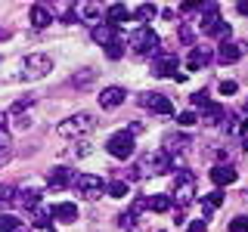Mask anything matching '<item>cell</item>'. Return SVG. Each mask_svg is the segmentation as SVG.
Listing matches in <instances>:
<instances>
[{"mask_svg": "<svg viewBox=\"0 0 248 232\" xmlns=\"http://www.w3.org/2000/svg\"><path fill=\"white\" fill-rule=\"evenodd\" d=\"M0 232H22V220L13 214H0Z\"/></svg>", "mask_w": 248, "mask_h": 232, "instance_id": "4316f807", "label": "cell"}, {"mask_svg": "<svg viewBox=\"0 0 248 232\" xmlns=\"http://www.w3.org/2000/svg\"><path fill=\"white\" fill-rule=\"evenodd\" d=\"M127 46L134 56H152V53H158V34L149 28V25H140L134 34L127 37Z\"/></svg>", "mask_w": 248, "mask_h": 232, "instance_id": "6da1fadb", "label": "cell"}, {"mask_svg": "<svg viewBox=\"0 0 248 232\" xmlns=\"http://www.w3.org/2000/svg\"><path fill=\"white\" fill-rule=\"evenodd\" d=\"M72 186L81 192L84 198H90V201H96L99 195H106V183H103V176H96V174H75Z\"/></svg>", "mask_w": 248, "mask_h": 232, "instance_id": "5b68a950", "label": "cell"}, {"mask_svg": "<svg viewBox=\"0 0 248 232\" xmlns=\"http://www.w3.org/2000/svg\"><path fill=\"white\" fill-rule=\"evenodd\" d=\"M208 62H211V50H208V46H192V53L186 56V68H189V72H199Z\"/></svg>", "mask_w": 248, "mask_h": 232, "instance_id": "2e32d148", "label": "cell"}, {"mask_svg": "<svg viewBox=\"0 0 248 232\" xmlns=\"http://www.w3.org/2000/svg\"><path fill=\"white\" fill-rule=\"evenodd\" d=\"M53 217V220L59 223H75L78 220V207L72 204V201H59V204H50V211H46Z\"/></svg>", "mask_w": 248, "mask_h": 232, "instance_id": "7c38bea8", "label": "cell"}, {"mask_svg": "<svg viewBox=\"0 0 248 232\" xmlns=\"http://www.w3.org/2000/svg\"><path fill=\"white\" fill-rule=\"evenodd\" d=\"M211 99H208V90H199V93H192V105H199V108H205Z\"/></svg>", "mask_w": 248, "mask_h": 232, "instance_id": "1f68e13d", "label": "cell"}, {"mask_svg": "<svg viewBox=\"0 0 248 232\" xmlns=\"http://www.w3.org/2000/svg\"><path fill=\"white\" fill-rule=\"evenodd\" d=\"M202 31H205L208 37H214V41H220V44H227V41H230V34H232V28H230L227 22L220 19V15H217V19H211V22H208V25L202 28Z\"/></svg>", "mask_w": 248, "mask_h": 232, "instance_id": "5bb4252c", "label": "cell"}, {"mask_svg": "<svg viewBox=\"0 0 248 232\" xmlns=\"http://www.w3.org/2000/svg\"><path fill=\"white\" fill-rule=\"evenodd\" d=\"M186 232H208V226H205V220H192L189 226H186Z\"/></svg>", "mask_w": 248, "mask_h": 232, "instance_id": "d590c367", "label": "cell"}, {"mask_svg": "<svg viewBox=\"0 0 248 232\" xmlns=\"http://www.w3.org/2000/svg\"><path fill=\"white\" fill-rule=\"evenodd\" d=\"M196 121H199V118H196V112H183L180 118H177V124H180V127H192Z\"/></svg>", "mask_w": 248, "mask_h": 232, "instance_id": "836d02e7", "label": "cell"}, {"mask_svg": "<svg viewBox=\"0 0 248 232\" xmlns=\"http://www.w3.org/2000/svg\"><path fill=\"white\" fill-rule=\"evenodd\" d=\"M127 19H130V10L124 3H108L106 6V25L108 28H121Z\"/></svg>", "mask_w": 248, "mask_h": 232, "instance_id": "8fae6325", "label": "cell"}, {"mask_svg": "<svg viewBox=\"0 0 248 232\" xmlns=\"http://www.w3.org/2000/svg\"><path fill=\"white\" fill-rule=\"evenodd\" d=\"M134 136L127 133V130H121V133H112L108 136V143H106V152L112 155V158H130L134 155Z\"/></svg>", "mask_w": 248, "mask_h": 232, "instance_id": "52a82bcc", "label": "cell"}, {"mask_svg": "<svg viewBox=\"0 0 248 232\" xmlns=\"http://www.w3.org/2000/svg\"><path fill=\"white\" fill-rule=\"evenodd\" d=\"M50 22H53L50 3H34V6H31V25H34V28H46Z\"/></svg>", "mask_w": 248, "mask_h": 232, "instance_id": "d6986e66", "label": "cell"}, {"mask_svg": "<svg viewBox=\"0 0 248 232\" xmlns=\"http://www.w3.org/2000/svg\"><path fill=\"white\" fill-rule=\"evenodd\" d=\"M239 13H242V15H248V3H239Z\"/></svg>", "mask_w": 248, "mask_h": 232, "instance_id": "74e56055", "label": "cell"}, {"mask_svg": "<svg viewBox=\"0 0 248 232\" xmlns=\"http://www.w3.org/2000/svg\"><path fill=\"white\" fill-rule=\"evenodd\" d=\"M19 204V189L16 186H0V207H13Z\"/></svg>", "mask_w": 248, "mask_h": 232, "instance_id": "d4e9b609", "label": "cell"}, {"mask_svg": "<svg viewBox=\"0 0 248 232\" xmlns=\"http://www.w3.org/2000/svg\"><path fill=\"white\" fill-rule=\"evenodd\" d=\"M19 204L25 207V211H37V207H41V192H37V189L19 192Z\"/></svg>", "mask_w": 248, "mask_h": 232, "instance_id": "603a6c76", "label": "cell"}, {"mask_svg": "<svg viewBox=\"0 0 248 232\" xmlns=\"http://www.w3.org/2000/svg\"><path fill=\"white\" fill-rule=\"evenodd\" d=\"M186 145H189V136H180V133H174V136H168L165 139V152H183Z\"/></svg>", "mask_w": 248, "mask_h": 232, "instance_id": "484cf974", "label": "cell"}, {"mask_svg": "<svg viewBox=\"0 0 248 232\" xmlns=\"http://www.w3.org/2000/svg\"><path fill=\"white\" fill-rule=\"evenodd\" d=\"M46 72H53V59L46 56V53H31V56H25V62H22V77H25V81H41Z\"/></svg>", "mask_w": 248, "mask_h": 232, "instance_id": "277c9868", "label": "cell"}, {"mask_svg": "<svg viewBox=\"0 0 248 232\" xmlns=\"http://www.w3.org/2000/svg\"><path fill=\"white\" fill-rule=\"evenodd\" d=\"M93 41L103 44V46H108V44L118 41V37H115V28H108L106 22H99V25H93Z\"/></svg>", "mask_w": 248, "mask_h": 232, "instance_id": "ffe728a7", "label": "cell"}, {"mask_svg": "<svg viewBox=\"0 0 248 232\" xmlns=\"http://www.w3.org/2000/svg\"><path fill=\"white\" fill-rule=\"evenodd\" d=\"M245 201H248V189H245Z\"/></svg>", "mask_w": 248, "mask_h": 232, "instance_id": "f35d334b", "label": "cell"}, {"mask_svg": "<svg viewBox=\"0 0 248 232\" xmlns=\"http://www.w3.org/2000/svg\"><path fill=\"white\" fill-rule=\"evenodd\" d=\"M124 96H127L124 87H106L99 93V108H108V112H112V108H118L124 102Z\"/></svg>", "mask_w": 248, "mask_h": 232, "instance_id": "9a60e30c", "label": "cell"}, {"mask_svg": "<svg viewBox=\"0 0 248 232\" xmlns=\"http://www.w3.org/2000/svg\"><path fill=\"white\" fill-rule=\"evenodd\" d=\"M196 174L192 170H180V174L174 176V204H180V207H186V204H192V198H196Z\"/></svg>", "mask_w": 248, "mask_h": 232, "instance_id": "7a4b0ae2", "label": "cell"}, {"mask_svg": "<svg viewBox=\"0 0 248 232\" xmlns=\"http://www.w3.org/2000/svg\"><path fill=\"white\" fill-rule=\"evenodd\" d=\"M93 127H96L93 115H87V112H78V115H72L68 121H62V124H59V133H62V136H68V139H78V136H87V133H93Z\"/></svg>", "mask_w": 248, "mask_h": 232, "instance_id": "3957f363", "label": "cell"}, {"mask_svg": "<svg viewBox=\"0 0 248 232\" xmlns=\"http://www.w3.org/2000/svg\"><path fill=\"white\" fill-rule=\"evenodd\" d=\"M72 180H75V170H68V167H53L46 174V186L50 189H65V186H72Z\"/></svg>", "mask_w": 248, "mask_h": 232, "instance_id": "4fadbf2b", "label": "cell"}, {"mask_svg": "<svg viewBox=\"0 0 248 232\" xmlns=\"http://www.w3.org/2000/svg\"><path fill=\"white\" fill-rule=\"evenodd\" d=\"M170 195H152V198H146V211H155V214H168L170 211Z\"/></svg>", "mask_w": 248, "mask_h": 232, "instance_id": "7402d4cb", "label": "cell"}, {"mask_svg": "<svg viewBox=\"0 0 248 232\" xmlns=\"http://www.w3.org/2000/svg\"><path fill=\"white\" fill-rule=\"evenodd\" d=\"M121 53H124V50H121V41H115V44L106 46V56H108V59H121Z\"/></svg>", "mask_w": 248, "mask_h": 232, "instance_id": "d6a6232c", "label": "cell"}, {"mask_svg": "<svg viewBox=\"0 0 248 232\" xmlns=\"http://www.w3.org/2000/svg\"><path fill=\"white\" fill-rule=\"evenodd\" d=\"M75 13H81L87 22H96L99 15H103V6H99V3H78V6H75Z\"/></svg>", "mask_w": 248, "mask_h": 232, "instance_id": "cb8c5ba5", "label": "cell"}, {"mask_svg": "<svg viewBox=\"0 0 248 232\" xmlns=\"http://www.w3.org/2000/svg\"><path fill=\"white\" fill-rule=\"evenodd\" d=\"M140 105L155 112V115H170L174 112V102H170L168 96H161V93H143V96H140Z\"/></svg>", "mask_w": 248, "mask_h": 232, "instance_id": "30bf717a", "label": "cell"}, {"mask_svg": "<svg viewBox=\"0 0 248 232\" xmlns=\"http://www.w3.org/2000/svg\"><path fill=\"white\" fill-rule=\"evenodd\" d=\"M223 118H227L223 105H220V102H208L205 108H202V118H199V121H205L208 127H217V124H223Z\"/></svg>", "mask_w": 248, "mask_h": 232, "instance_id": "e0dca14e", "label": "cell"}, {"mask_svg": "<svg viewBox=\"0 0 248 232\" xmlns=\"http://www.w3.org/2000/svg\"><path fill=\"white\" fill-rule=\"evenodd\" d=\"M134 15H137V22H149L152 15H155V6L152 3H140L137 10H134Z\"/></svg>", "mask_w": 248, "mask_h": 232, "instance_id": "f1b7e54d", "label": "cell"}, {"mask_svg": "<svg viewBox=\"0 0 248 232\" xmlns=\"http://www.w3.org/2000/svg\"><path fill=\"white\" fill-rule=\"evenodd\" d=\"M170 170V155L165 149H158V152H149L143 161L137 164V174L140 176H146V174H168Z\"/></svg>", "mask_w": 248, "mask_h": 232, "instance_id": "8992f818", "label": "cell"}, {"mask_svg": "<svg viewBox=\"0 0 248 232\" xmlns=\"http://www.w3.org/2000/svg\"><path fill=\"white\" fill-rule=\"evenodd\" d=\"M106 192H108L112 198H124V195H130V183L115 180V183H108V186H106Z\"/></svg>", "mask_w": 248, "mask_h": 232, "instance_id": "83f0119b", "label": "cell"}, {"mask_svg": "<svg viewBox=\"0 0 248 232\" xmlns=\"http://www.w3.org/2000/svg\"><path fill=\"white\" fill-rule=\"evenodd\" d=\"M10 149H13V139H10V130H3L0 127V161L10 155Z\"/></svg>", "mask_w": 248, "mask_h": 232, "instance_id": "f546056e", "label": "cell"}, {"mask_svg": "<svg viewBox=\"0 0 248 232\" xmlns=\"http://www.w3.org/2000/svg\"><path fill=\"white\" fill-rule=\"evenodd\" d=\"M239 87H236V81H220V93H227V96H232Z\"/></svg>", "mask_w": 248, "mask_h": 232, "instance_id": "e575fe53", "label": "cell"}, {"mask_svg": "<svg viewBox=\"0 0 248 232\" xmlns=\"http://www.w3.org/2000/svg\"><path fill=\"white\" fill-rule=\"evenodd\" d=\"M248 53V44L245 41H227L217 46V62L220 65H232V62H239Z\"/></svg>", "mask_w": 248, "mask_h": 232, "instance_id": "9c48e42d", "label": "cell"}, {"mask_svg": "<svg viewBox=\"0 0 248 232\" xmlns=\"http://www.w3.org/2000/svg\"><path fill=\"white\" fill-rule=\"evenodd\" d=\"M177 65H180L177 53L174 50H165V53H155L152 72H155V77H177Z\"/></svg>", "mask_w": 248, "mask_h": 232, "instance_id": "ba28073f", "label": "cell"}, {"mask_svg": "<svg viewBox=\"0 0 248 232\" xmlns=\"http://www.w3.org/2000/svg\"><path fill=\"white\" fill-rule=\"evenodd\" d=\"M220 204H223V192H220V189H217V192H208V195H202V211H205V217H211Z\"/></svg>", "mask_w": 248, "mask_h": 232, "instance_id": "44dd1931", "label": "cell"}, {"mask_svg": "<svg viewBox=\"0 0 248 232\" xmlns=\"http://www.w3.org/2000/svg\"><path fill=\"white\" fill-rule=\"evenodd\" d=\"M230 232H248V217H232V220H230Z\"/></svg>", "mask_w": 248, "mask_h": 232, "instance_id": "4dcf8cb0", "label": "cell"}, {"mask_svg": "<svg viewBox=\"0 0 248 232\" xmlns=\"http://www.w3.org/2000/svg\"><path fill=\"white\" fill-rule=\"evenodd\" d=\"M31 232H56L53 223H31Z\"/></svg>", "mask_w": 248, "mask_h": 232, "instance_id": "8d00e7d4", "label": "cell"}, {"mask_svg": "<svg viewBox=\"0 0 248 232\" xmlns=\"http://www.w3.org/2000/svg\"><path fill=\"white\" fill-rule=\"evenodd\" d=\"M236 167L232 164H217V167H211V180L217 183V186H230V183H236Z\"/></svg>", "mask_w": 248, "mask_h": 232, "instance_id": "ac0fdd59", "label": "cell"}]
</instances>
